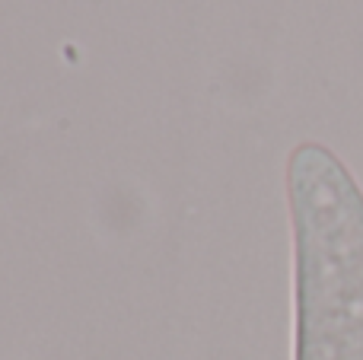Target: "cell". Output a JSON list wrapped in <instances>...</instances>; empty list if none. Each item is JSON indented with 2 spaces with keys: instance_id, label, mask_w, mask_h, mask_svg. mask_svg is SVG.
Wrapping results in <instances>:
<instances>
[{
  "instance_id": "1",
  "label": "cell",
  "mask_w": 363,
  "mask_h": 360,
  "mask_svg": "<svg viewBox=\"0 0 363 360\" xmlns=\"http://www.w3.org/2000/svg\"><path fill=\"white\" fill-rule=\"evenodd\" d=\"M294 360H363V189L322 144L287 159Z\"/></svg>"
}]
</instances>
